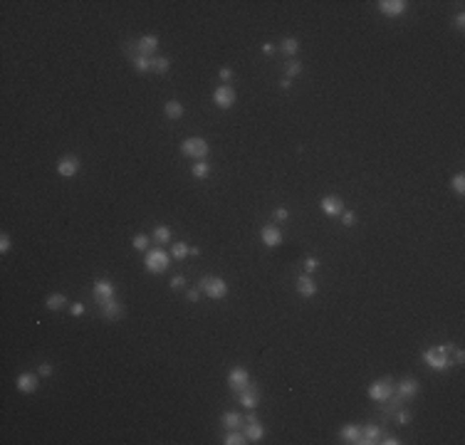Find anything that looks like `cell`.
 <instances>
[{
    "label": "cell",
    "instance_id": "cell-37",
    "mask_svg": "<svg viewBox=\"0 0 465 445\" xmlns=\"http://www.w3.org/2000/svg\"><path fill=\"white\" fill-rule=\"evenodd\" d=\"M10 247H13V240H10V235H8V233H3V235H0V252L8 255V252H10Z\"/></svg>",
    "mask_w": 465,
    "mask_h": 445
},
{
    "label": "cell",
    "instance_id": "cell-45",
    "mask_svg": "<svg viewBox=\"0 0 465 445\" xmlns=\"http://www.w3.org/2000/svg\"><path fill=\"white\" fill-rule=\"evenodd\" d=\"M450 356H455V361H453V364H463V361H465V351H463V349H453V354H450Z\"/></svg>",
    "mask_w": 465,
    "mask_h": 445
},
{
    "label": "cell",
    "instance_id": "cell-47",
    "mask_svg": "<svg viewBox=\"0 0 465 445\" xmlns=\"http://www.w3.org/2000/svg\"><path fill=\"white\" fill-rule=\"evenodd\" d=\"M455 27H458V30L465 27V13H458V15H455Z\"/></svg>",
    "mask_w": 465,
    "mask_h": 445
},
{
    "label": "cell",
    "instance_id": "cell-20",
    "mask_svg": "<svg viewBox=\"0 0 465 445\" xmlns=\"http://www.w3.org/2000/svg\"><path fill=\"white\" fill-rule=\"evenodd\" d=\"M262 435H265V428H262L257 421H248V425H245V438H248V443H260Z\"/></svg>",
    "mask_w": 465,
    "mask_h": 445
},
{
    "label": "cell",
    "instance_id": "cell-31",
    "mask_svg": "<svg viewBox=\"0 0 465 445\" xmlns=\"http://www.w3.org/2000/svg\"><path fill=\"white\" fill-rule=\"evenodd\" d=\"M450 188H453L458 196L465 193V176H463V173H455V176L450 178Z\"/></svg>",
    "mask_w": 465,
    "mask_h": 445
},
{
    "label": "cell",
    "instance_id": "cell-32",
    "mask_svg": "<svg viewBox=\"0 0 465 445\" xmlns=\"http://www.w3.org/2000/svg\"><path fill=\"white\" fill-rule=\"evenodd\" d=\"M299 72H302V62L290 60V62H287V67H285V77H287V80H295Z\"/></svg>",
    "mask_w": 465,
    "mask_h": 445
},
{
    "label": "cell",
    "instance_id": "cell-49",
    "mask_svg": "<svg viewBox=\"0 0 465 445\" xmlns=\"http://www.w3.org/2000/svg\"><path fill=\"white\" fill-rule=\"evenodd\" d=\"M290 87H292V80H287V77H285V80L280 82V89H290Z\"/></svg>",
    "mask_w": 465,
    "mask_h": 445
},
{
    "label": "cell",
    "instance_id": "cell-17",
    "mask_svg": "<svg viewBox=\"0 0 465 445\" xmlns=\"http://www.w3.org/2000/svg\"><path fill=\"white\" fill-rule=\"evenodd\" d=\"M418 393V381L416 379H403V381H399V386H396V396L401 398V401H411L413 396Z\"/></svg>",
    "mask_w": 465,
    "mask_h": 445
},
{
    "label": "cell",
    "instance_id": "cell-2",
    "mask_svg": "<svg viewBox=\"0 0 465 445\" xmlns=\"http://www.w3.org/2000/svg\"><path fill=\"white\" fill-rule=\"evenodd\" d=\"M208 151H211V146H208V141L203 136H188L181 143V154L186 159H193V161H206Z\"/></svg>",
    "mask_w": 465,
    "mask_h": 445
},
{
    "label": "cell",
    "instance_id": "cell-16",
    "mask_svg": "<svg viewBox=\"0 0 465 445\" xmlns=\"http://www.w3.org/2000/svg\"><path fill=\"white\" fill-rule=\"evenodd\" d=\"M260 240H262V245H267V247H277V245H282V233H280V228H275V225H265V228L260 230Z\"/></svg>",
    "mask_w": 465,
    "mask_h": 445
},
{
    "label": "cell",
    "instance_id": "cell-48",
    "mask_svg": "<svg viewBox=\"0 0 465 445\" xmlns=\"http://www.w3.org/2000/svg\"><path fill=\"white\" fill-rule=\"evenodd\" d=\"M273 52H275V45H270V42L262 45V55H273Z\"/></svg>",
    "mask_w": 465,
    "mask_h": 445
},
{
    "label": "cell",
    "instance_id": "cell-19",
    "mask_svg": "<svg viewBox=\"0 0 465 445\" xmlns=\"http://www.w3.org/2000/svg\"><path fill=\"white\" fill-rule=\"evenodd\" d=\"M297 292L304 297V300H312V297L317 294V282L309 277V275H302V277L297 280Z\"/></svg>",
    "mask_w": 465,
    "mask_h": 445
},
{
    "label": "cell",
    "instance_id": "cell-44",
    "mask_svg": "<svg viewBox=\"0 0 465 445\" xmlns=\"http://www.w3.org/2000/svg\"><path fill=\"white\" fill-rule=\"evenodd\" d=\"M37 374H40V376H52V364H40Z\"/></svg>",
    "mask_w": 465,
    "mask_h": 445
},
{
    "label": "cell",
    "instance_id": "cell-27",
    "mask_svg": "<svg viewBox=\"0 0 465 445\" xmlns=\"http://www.w3.org/2000/svg\"><path fill=\"white\" fill-rule=\"evenodd\" d=\"M151 62H153V57H144V55H136L134 60H131V64H134V69L136 72H151Z\"/></svg>",
    "mask_w": 465,
    "mask_h": 445
},
{
    "label": "cell",
    "instance_id": "cell-30",
    "mask_svg": "<svg viewBox=\"0 0 465 445\" xmlns=\"http://www.w3.org/2000/svg\"><path fill=\"white\" fill-rule=\"evenodd\" d=\"M287 57H295L297 55V50H299V42L295 40V37H285V40H282V47H280Z\"/></svg>",
    "mask_w": 465,
    "mask_h": 445
},
{
    "label": "cell",
    "instance_id": "cell-1",
    "mask_svg": "<svg viewBox=\"0 0 465 445\" xmlns=\"http://www.w3.org/2000/svg\"><path fill=\"white\" fill-rule=\"evenodd\" d=\"M450 354H453V344L431 346V349H425V351H423V361L428 364V368H433V371H438V374H443V371H448V368L453 366Z\"/></svg>",
    "mask_w": 465,
    "mask_h": 445
},
{
    "label": "cell",
    "instance_id": "cell-28",
    "mask_svg": "<svg viewBox=\"0 0 465 445\" xmlns=\"http://www.w3.org/2000/svg\"><path fill=\"white\" fill-rule=\"evenodd\" d=\"M45 304H47V309H52V312H55V309H62V307L67 304V297L60 294V292H57V294H50Z\"/></svg>",
    "mask_w": 465,
    "mask_h": 445
},
{
    "label": "cell",
    "instance_id": "cell-34",
    "mask_svg": "<svg viewBox=\"0 0 465 445\" xmlns=\"http://www.w3.org/2000/svg\"><path fill=\"white\" fill-rule=\"evenodd\" d=\"M148 243H151V238H148V235H144V233L134 235V240H131L134 250H148Z\"/></svg>",
    "mask_w": 465,
    "mask_h": 445
},
{
    "label": "cell",
    "instance_id": "cell-9",
    "mask_svg": "<svg viewBox=\"0 0 465 445\" xmlns=\"http://www.w3.org/2000/svg\"><path fill=\"white\" fill-rule=\"evenodd\" d=\"M376 8L386 18H399V15H403L408 10V3H406V0H379Z\"/></svg>",
    "mask_w": 465,
    "mask_h": 445
},
{
    "label": "cell",
    "instance_id": "cell-24",
    "mask_svg": "<svg viewBox=\"0 0 465 445\" xmlns=\"http://www.w3.org/2000/svg\"><path fill=\"white\" fill-rule=\"evenodd\" d=\"M151 240H153V243H159V245H164V243H171V240H173V233H171L169 225H159V228H153Z\"/></svg>",
    "mask_w": 465,
    "mask_h": 445
},
{
    "label": "cell",
    "instance_id": "cell-36",
    "mask_svg": "<svg viewBox=\"0 0 465 445\" xmlns=\"http://www.w3.org/2000/svg\"><path fill=\"white\" fill-rule=\"evenodd\" d=\"M317 267H319V260H317V257H307V260H304V275H312Z\"/></svg>",
    "mask_w": 465,
    "mask_h": 445
},
{
    "label": "cell",
    "instance_id": "cell-39",
    "mask_svg": "<svg viewBox=\"0 0 465 445\" xmlns=\"http://www.w3.org/2000/svg\"><path fill=\"white\" fill-rule=\"evenodd\" d=\"M183 284H186V277H183V275H173V277H171V289H181Z\"/></svg>",
    "mask_w": 465,
    "mask_h": 445
},
{
    "label": "cell",
    "instance_id": "cell-13",
    "mask_svg": "<svg viewBox=\"0 0 465 445\" xmlns=\"http://www.w3.org/2000/svg\"><path fill=\"white\" fill-rule=\"evenodd\" d=\"M99 317L106 319V322H119V319L124 317V307L116 302V300H111V302H106V304H99Z\"/></svg>",
    "mask_w": 465,
    "mask_h": 445
},
{
    "label": "cell",
    "instance_id": "cell-22",
    "mask_svg": "<svg viewBox=\"0 0 465 445\" xmlns=\"http://www.w3.org/2000/svg\"><path fill=\"white\" fill-rule=\"evenodd\" d=\"M339 435H341V440L344 443H352V445H357L359 443V435H361V425H344L341 430H339Z\"/></svg>",
    "mask_w": 465,
    "mask_h": 445
},
{
    "label": "cell",
    "instance_id": "cell-42",
    "mask_svg": "<svg viewBox=\"0 0 465 445\" xmlns=\"http://www.w3.org/2000/svg\"><path fill=\"white\" fill-rule=\"evenodd\" d=\"M287 218H290V210H287V208H277V210H275V220H277V222H282V220H287Z\"/></svg>",
    "mask_w": 465,
    "mask_h": 445
},
{
    "label": "cell",
    "instance_id": "cell-3",
    "mask_svg": "<svg viewBox=\"0 0 465 445\" xmlns=\"http://www.w3.org/2000/svg\"><path fill=\"white\" fill-rule=\"evenodd\" d=\"M169 265H171V255H169L166 250H161V247L146 250V257H144V267H146V272H151V275H161V272L169 270Z\"/></svg>",
    "mask_w": 465,
    "mask_h": 445
},
{
    "label": "cell",
    "instance_id": "cell-15",
    "mask_svg": "<svg viewBox=\"0 0 465 445\" xmlns=\"http://www.w3.org/2000/svg\"><path fill=\"white\" fill-rule=\"evenodd\" d=\"M319 205H322V213H324V215H329V218H334V215H341V213H344V203H341V198H339V196H324Z\"/></svg>",
    "mask_w": 465,
    "mask_h": 445
},
{
    "label": "cell",
    "instance_id": "cell-33",
    "mask_svg": "<svg viewBox=\"0 0 465 445\" xmlns=\"http://www.w3.org/2000/svg\"><path fill=\"white\" fill-rule=\"evenodd\" d=\"M173 260H186L188 255H190V247L186 245V243H173Z\"/></svg>",
    "mask_w": 465,
    "mask_h": 445
},
{
    "label": "cell",
    "instance_id": "cell-6",
    "mask_svg": "<svg viewBox=\"0 0 465 445\" xmlns=\"http://www.w3.org/2000/svg\"><path fill=\"white\" fill-rule=\"evenodd\" d=\"M235 101H238V94H235V89H232L230 84H218L213 89V104L218 109H230Z\"/></svg>",
    "mask_w": 465,
    "mask_h": 445
},
{
    "label": "cell",
    "instance_id": "cell-35",
    "mask_svg": "<svg viewBox=\"0 0 465 445\" xmlns=\"http://www.w3.org/2000/svg\"><path fill=\"white\" fill-rule=\"evenodd\" d=\"M341 225H346V228H354V225H357V213H352V210H344V213H341Z\"/></svg>",
    "mask_w": 465,
    "mask_h": 445
},
{
    "label": "cell",
    "instance_id": "cell-14",
    "mask_svg": "<svg viewBox=\"0 0 465 445\" xmlns=\"http://www.w3.org/2000/svg\"><path fill=\"white\" fill-rule=\"evenodd\" d=\"M238 398H240V405L248 408V411H255L257 403H260V393H257V388H255L253 384L245 386L243 391H238Z\"/></svg>",
    "mask_w": 465,
    "mask_h": 445
},
{
    "label": "cell",
    "instance_id": "cell-11",
    "mask_svg": "<svg viewBox=\"0 0 465 445\" xmlns=\"http://www.w3.org/2000/svg\"><path fill=\"white\" fill-rule=\"evenodd\" d=\"M156 47H159V37H156V35H144L141 40H136V42H134L136 55H144V57H153Z\"/></svg>",
    "mask_w": 465,
    "mask_h": 445
},
{
    "label": "cell",
    "instance_id": "cell-40",
    "mask_svg": "<svg viewBox=\"0 0 465 445\" xmlns=\"http://www.w3.org/2000/svg\"><path fill=\"white\" fill-rule=\"evenodd\" d=\"M69 312H72V317H82V314H85V304H82V302H74V304L69 307Z\"/></svg>",
    "mask_w": 465,
    "mask_h": 445
},
{
    "label": "cell",
    "instance_id": "cell-12",
    "mask_svg": "<svg viewBox=\"0 0 465 445\" xmlns=\"http://www.w3.org/2000/svg\"><path fill=\"white\" fill-rule=\"evenodd\" d=\"M77 171H80V159H77V156H62L57 161V173L62 178H74Z\"/></svg>",
    "mask_w": 465,
    "mask_h": 445
},
{
    "label": "cell",
    "instance_id": "cell-8",
    "mask_svg": "<svg viewBox=\"0 0 465 445\" xmlns=\"http://www.w3.org/2000/svg\"><path fill=\"white\" fill-rule=\"evenodd\" d=\"M92 294H94V302L99 304H106L114 300V294H116V287L109 282V280H97L94 287H92Z\"/></svg>",
    "mask_w": 465,
    "mask_h": 445
},
{
    "label": "cell",
    "instance_id": "cell-10",
    "mask_svg": "<svg viewBox=\"0 0 465 445\" xmlns=\"http://www.w3.org/2000/svg\"><path fill=\"white\" fill-rule=\"evenodd\" d=\"M15 388L20 393H35L37 388H40V379H37V374H32V371H22V374L15 379Z\"/></svg>",
    "mask_w": 465,
    "mask_h": 445
},
{
    "label": "cell",
    "instance_id": "cell-29",
    "mask_svg": "<svg viewBox=\"0 0 465 445\" xmlns=\"http://www.w3.org/2000/svg\"><path fill=\"white\" fill-rule=\"evenodd\" d=\"M225 445H245L248 443V438H245V433H238V430H228V435H225V440H223Z\"/></svg>",
    "mask_w": 465,
    "mask_h": 445
},
{
    "label": "cell",
    "instance_id": "cell-7",
    "mask_svg": "<svg viewBox=\"0 0 465 445\" xmlns=\"http://www.w3.org/2000/svg\"><path fill=\"white\" fill-rule=\"evenodd\" d=\"M250 384H253V379H250V371H248V368H243V366L230 368V374H228V386H230L232 393L243 391V388L250 386Z\"/></svg>",
    "mask_w": 465,
    "mask_h": 445
},
{
    "label": "cell",
    "instance_id": "cell-38",
    "mask_svg": "<svg viewBox=\"0 0 465 445\" xmlns=\"http://www.w3.org/2000/svg\"><path fill=\"white\" fill-rule=\"evenodd\" d=\"M396 421L401 425H408L411 423V411H396Z\"/></svg>",
    "mask_w": 465,
    "mask_h": 445
},
{
    "label": "cell",
    "instance_id": "cell-26",
    "mask_svg": "<svg viewBox=\"0 0 465 445\" xmlns=\"http://www.w3.org/2000/svg\"><path fill=\"white\" fill-rule=\"evenodd\" d=\"M169 69H171V60H169V57H153V62H151V72L166 74Z\"/></svg>",
    "mask_w": 465,
    "mask_h": 445
},
{
    "label": "cell",
    "instance_id": "cell-21",
    "mask_svg": "<svg viewBox=\"0 0 465 445\" xmlns=\"http://www.w3.org/2000/svg\"><path fill=\"white\" fill-rule=\"evenodd\" d=\"M164 114H166V119H171V121H178V119L183 117V104H181L178 99H171V101H166V106H164Z\"/></svg>",
    "mask_w": 465,
    "mask_h": 445
},
{
    "label": "cell",
    "instance_id": "cell-43",
    "mask_svg": "<svg viewBox=\"0 0 465 445\" xmlns=\"http://www.w3.org/2000/svg\"><path fill=\"white\" fill-rule=\"evenodd\" d=\"M379 443H383V445H399L401 440L396 438V435H381V440Z\"/></svg>",
    "mask_w": 465,
    "mask_h": 445
},
{
    "label": "cell",
    "instance_id": "cell-23",
    "mask_svg": "<svg viewBox=\"0 0 465 445\" xmlns=\"http://www.w3.org/2000/svg\"><path fill=\"white\" fill-rule=\"evenodd\" d=\"M220 421H223V425H225L228 430H238V428H240L243 416H240V413H235V411H225V413L220 416Z\"/></svg>",
    "mask_w": 465,
    "mask_h": 445
},
{
    "label": "cell",
    "instance_id": "cell-18",
    "mask_svg": "<svg viewBox=\"0 0 465 445\" xmlns=\"http://www.w3.org/2000/svg\"><path fill=\"white\" fill-rule=\"evenodd\" d=\"M381 435H383V430L379 428V425H364L361 428V435H359V443L357 445H376L379 440H381Z\"/></svg>",
    "mask_w": 465,
    "mask_h": 445
},
{
    "label": "cell",
    "instance_id": "cell-5",
    "mask_svg": "<svg viewBox=\"0 0 465 445\" xmlns=\"http://www.w3.org/2000/svg\"><path fill=\"white\" fill-rule=\"evenodd\" d=\"M369 398L371 401H379V403H383V401H391V396L396 393V386L391 384V379H381V381H374L371 386H369Z\"/></svg>",
    "mask_w": 465,
    "mask_h": 445
},
{
    "label": "cell",
    "instance_id": "cell-41",
    "mask_svg": "<svg viewBox=\"0 0 465 445\" xmlns=\"http://www.w3.org/2000/svg\"><path fill=\"white\" fill-rule=\"evenodd\" d=\"M218 77H220L223 82H230V80H232V69H230V67H223V69L218 72Z\"/></svg>",
    "mask_w": 465,
    "mask_h": 445
},
{
    "label": "cell",
    "instance_id": "cell-25",
    "mask_svg": "<svg viewBox=\"0 0 465 445\" xmlns=\"http://www.w3.org/2000/svg\"><path fill=\"white\" fill-rule=\"evenodd\" d=\"M190 173H193V178H208L211 176V163L208 161H196L193 163V168H190Z\"/></svg>",
    "mask_w": 465,
    "mask_h": 445
},
{
    "label": "cell",
    "instance_id": "cell-46",
    "mask_svg": "<svg viewBox=\"0 0 465 445\" xmlns=\"http://www.w3.org/2000/svg\"><path fill=\"white\" fill-rule=\"evenodd\" d=\"M186 297H188V302H198L201 289H188V292H186Z\"/></svg>",
    "mask_w": 465,
    "mask_h": 445
},
{
    "label": "cell",
    "instance_id": "cell-4",
    "mask_svg": "<svg viewBox=\"0 0 465 445\" xmlns=\"http://www.w3.org/2000/svg\"><path fill=\"white\" fill-rule=\"evenodd\" d=\"M198 289L208 297V300H223V297L228 294V282L223 280V277H211V275H206V277H201V282H198Z\"/></svg>",
    "mask_w": 465,
    "mask_h": 445
}]
</instances>
